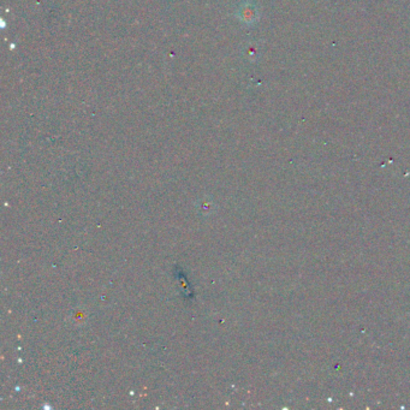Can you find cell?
Instances as JSON below:
<instances>
[{"mask_svg": "<svg viewBox=\"0 0 410 410\" xmlns=\"http://www.w3.org/2000/svg\"><path fill=\"white\" fill-rule=\"evenodd\" d=\"M238 18L243 23L252 24L258 19V9L249 3L243 4L238 11Z\"/></svg>", "mask_w": 410, "mask_h": 410, "instance_id": "cell-1", "label": "cell"}]
</instances>
